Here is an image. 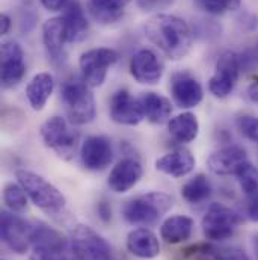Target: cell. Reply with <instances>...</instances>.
<instances>
[{
    "label": "cell",
    "mask_w": 258,
    "mask_h": 260,
    "mask_svg": "<svg viewBox=\"0 0 258 260\" xmlns=\"http://www.w3.org/2000/svg\"><path fill=\"white\" fill-rule=\"evenodd\" d=\"M145 37L172 61L183 59L192 49L194 35L189 24L172 14H156L143 26Z\"/></svg>",
    "instance_id": "1"
},
{
    "label": "cell",
    "mask_w": 258,
    "mask_h": 260,
    "mask_svg": "<svg viewBox=\"0 0 258 260\" xmlns=\"http://www.w3.org/2000/svg\"><path fill=\"white\" fill-rule=\"evenodd\" d=\"M61 99L69 118L76 126H85L95 118V99L91 86L82 76H69L61 86Z\"/></svg>",
    "instance_id": "2"
},
{
    "label": "cell",
    "mask_w": 258,
    "mask_h": 260,
    "mask_svg": "<svg viewBox=\"0 0 258 260\" xmlns=\"http://www.w3.org/2000/svg\"><path fill=\"white\" fill-rule=\"evenodd\" d=\"M17 182L23 186L29 200L47 215L56 216L62 213L66 204V200L62 192L46 180L43 176L32 173L29 170H18L15 173Z\"/></svg>",
    "instance_id": "3"
},
{
    "label": "cell",
    "mask_w": 258,
    "mask_h": 260,
    "mask_svg": "<svg viewBox=\"0 0 258 260\" xmlns=\"http://www.w3.org/2000/svg\"><path fill=\"white\" fill-rule=\"evenodd\" d=\"M174 206V198L165 192H148L127 201L123 207V216L131 225L148 227L168 213Z\"/></svg>",
    "instance_id": "4"
},
{
    "label": "cell",
    "mask_w": 258,
    "mask_h": 260,
    "mask_svg": "<svg viewBox=\"0 0 258 260\" xmlns=\"http://www.w3.org/2000/svg\"><path fill=\"white\" fill-rule=\"evenodd\" d=\"M40 135L44 144L58 153L62 159H72L79 145V133L68 127V123L62 117H52L44 121L40 127Z\"/></svg>",
    "instance_id": "5"
},
{
    "label": "cell",
    "mask_w": 258,
    "mask_h": 260,
    "mask_svg": "<svg viewBox=\"0 0 258 260\" xmlns=\"http://www.w3.org/2000/svg\"><path fill=\"white\" fill-rule=\"evenodd\" d=\"M239 224L240 216L237 212L224 204L213 203L202 218V232L205 239L219 242L230 239L236 233Z\"/></svg>",
    "instance_id": "6"
},
{
    "label": "cell",
    "mask_w": 258,
    "mask_h": 260,
    "mask_svg": "<svg viewBox=\"0 0 258 260\" xmlns=\"http://www.w3.org/2000/svg\"><path fill=\"white\" fill-rule=\"evenodd\" d=\"M69 242L79 260H112V247L89 225H76Z\"/></svg>",
    "instance_id": "7"
},
{
    "label": "cell",
    "mask_w": 258,
    "mask_h": 260,
    "mask_svg": "<svg viewBox=\"0 0 258 260\" xmlns=\"http://www.w3.org/2000/svg\"><path fill=\"white\" fill-rule=\"evenodd\" d=\"M118 59V52L109 47H97L86 50L80 55L79 59L82 77L91 88H98L104 83L109 68L117 64Z\"/></svg>",
    "instance_id": "8"
},
{
    "label": "cell",
    "mask_w": 258,
    "mask_h": 260,
    "mask_svg": "<svg viewBox=\"0 0 258 260\" xmlns=\"http://www.w3.org/2000/svg\"><path fill=\"white\" fill-rule=\"evenodd\" d=\"M32 230L33 224H30L20 215H15V212L2 210L0 235L2 241L11 251L17 254H26L27 250L30 248Z\"/></svg>",
    "instance_id": "9"
},
{
    "label": "cell",
    "mask_w": 258,
    "mask_h": 260,
    "mask_svg": "<svg viewBox=\"0 0 258 260\" xmlns=\"http://www.w3.org/2000/svg\"><path fill=\"white\" fill-rule=\"evenodd\" d=\"M240 71H242V65L239 59V53L234 52L222 53L220 58L217 59L214 74L208 80V91L217 99L228 97L239 80Z\"/></svg>",
    "instance_id": "10"
},
{
    "label": "cell",
    "mask_w": 258,
    "mask_h": 260,
    "mask_svg": "<svg viewBox=\"0 0 258 260\" xmlns=\"http://www.w3.org/2000/svg\"><path fill=\"white\" fill-rule=\"evenodd\" d=\"M0 77L3 88L17 86L24 74H26V62L24 52L21 46L15 41H5L0 50Z\"/></svg>",
    "instance_id": "11"
},
{
    "label": "cell",
    "mask_w": 258,
    "mask_h": 260,
    "mask_svg": "<svg viewBox=\"0 0 258 260\" xmlns=\"http://www.w3.org/2000/svg\"><path fill=\"white\" fill-rule=\"evenodd\" d=\"M80 159L86 170L101 171L110 165L114 159L112 141L101 135L89 136L83 141L80 148Z\"/></svg>",
    "instance_id": "12"
},
{
    "label": "cell",
    "mask_w": 258,
    "mask_h": 260,
    "mask_svg": "<svg viewBox=\"0 0 258 260\" xmlns=\"http://www.w3.org/2000/svg\"><path fill=\"white\" fill-rule=\"evenodd\" d=\"M130 73L142 85H156L163 76V64L153 50L140 49L131 56Z\"/></svg>",
    "instance_id": "13"
},
{
    "label": "cell",
    "mask_w": 258,
    "mask_h": 260,
    "mask_svg": "<svg viewBox=\"0 0 258 260\" xmlns=\"http://www.w3.org/2000/svg\"><path fill=\"white\" fill-rule=\"evenodd\" d=\"M109 114L115 123L124 126H137L145 118L139 99L131 97L127 89H120L112 95Z\"/></svg>",
    "instance_id": "14"
},
{
    "label": "cell",
    "mask_w": 258,
    "mask_h": 260,
    "mask_svg": "<svg viewBox=\"0 0 258 260\" xmlns=\"http://www.w3.org/2000/svg\"><path fill=\"white\" fill-rule=\"evenodd\" d=\"M143 176L140 162L134 157H126L120 160L110 171L107 185L115 194H124L133 189Z\"/></svg>",
    "instance_id": "15"
},
{
    "label": "cell",
    "mask_w": 258,
    "mask_h": 260,
    "mask_svg": "<svg viewBox=\"0 0 258 260\" xmlns=\"http://www.w3.org/2000/svg\"><path fill=\"white\" fill-rule=\"evenodd\" d=\"M171 94L174 102L183 109L196 108L204 99V91L201 83L189 73H175L172 76Z\"/></svg>",
    "instance_id": "16"
},
{
    "label": "cell",
    "mask_w": 258,
    "mask_h": 260,
    "mask_svg": "<svg viewBox=\"0 0 258 260\" xmlns=\"http://www.w3.org/2000/svg\"><path fill=\"white\" fill-rule=\"evenodd\" d=\"M245 162H248L245 148L239 145H228L213 151L207 159V167L217 176H231L237 174Z\"/></svg>",
    "instance_id": "17"
},
{
    "label": "cell",
    "mask_w": 258,
    "mask_h": 260,
    "mask_svg": "<svg viewBox=\"0 0 258 260\" xmlns=\"http://www.w3.org/2000/svg\"><path fill=\"white\" fill-rule=\"evenodd\" d=\"M195 165H196V160H195L194 154L183 147L175 148L156 160L157 171L171 177H177V179L191 174L194 171Z\"/></svg>",
    "instance_id": "18"
},
{
    "label": "cell",
    "mask_w": 258,
    "mask_h": 260,
    "mask_svg": "<svg viewBox=\"0 0 258 260\" xmlns=\"http://www.w3.org/2000/svg\"><path fill=\"white\" fill-rule=\"evenodd\" d=\"M127 250L139 259H154L160 254V242L150 229L139 227L127 235Z\"/></svg>",
    "instance_id": "19"
},
{
    "label": "cell",
    "mask_w": 258,
    "mask_h": 260,
    "mask_svg": "<svg viewBox=\"0 0 258 260\" xmlns=\"http://www.w3.org/2000/svg\"><path fill=\"white\" fill-rule=\"evenodd\" d=\"M62 20L65 24L66 40L69 44L80 43L86 38L89 23H88V18H86L85 11L79 0L68 2V5L65 6L64 14H62Z\"/></svg>",
    "instance_id": "20"
},
{
    "label": "cell",
    "mask_w": 258,
    "mask_h": 260,
    "mask_svg": "<svg viewBox=\"0 0 258 260\" xmlns=\"http://www.w3.org/2000/svg\"><path fill=\"white\" fill-rule=\"evenodd\" d=\"M69 244L71 242H68L58 230L49 227L47 224L36 222L33 225L32 236H30V247L33 248V253L46 254V253L58 251L68 247Z\"/></svg>",
    "instance_id": "21"
},
{
    "label": "cell",
    "mask_w": 258,
    "mask_h": 260,
    "mask_svg": "<svg viewBox=\"0 0 258 260\" xmlns=\"http://www.w3.org/2000/svg\"><path fill=\"white\" fill-rule=\"evenodd\" d=\"M43 43H44V47H46L49 56L53 61L61 59V56L64 55L65 44L68 43L62 17H53V18H49L44 21Z\"/></svg>",
    "instance_id": "22"
},
{
    "label": "cell",
    "mask_w": 258,
    "mask_h": 260,
    "mask_svg": "<svg viewBox=\"0 0 258 260\" xmlns=\"http://www.w3.org/2000/svg\"><path fill=\"white\" fill-rule=\"evenodd\" d=\"M55 80L50 73H38L26 86V97L33 111H43L52 97Z\"/></svg>",
    "instance_id": "23"
},
{
    "label": "cell",
    "mask_w": 258,
    "mask_h": 260,
    "mask_svg": "<svg viewBox=\"0 0 258 260\" xmlns=\"http://www.w3.org/2000/svg\"><path fill=\"white\" fill-rule=\"evenodd\" d=\"M137 99L142 106L143 117L148 121L154 124H163L169 120L172 114V105L166 97L157 92H142Z\"/></svg>",
    "instance_id": "24"
},
{
    "label": "cell",
    "mask_w": 258,
    "mask_h": 260,
    "mask_svg": "<svg viewBox=\"0 0 258 260\" xmlns=\"http://www.w3.org/2000/svg\"><path fill=\"white\" fill-rule=\"evenodd\" d=\"M195 222L192 218L185 215H174L163 221L160 227V236L166 244H181L191 239Z\"/></svg>",
    "instance_id": "25"
},
{
    "label": "cell",
    "mask_w": 258,
    "mask_h": 260,
    "mask_svg": "<svg viewBox=\"0 0 258 260\" xmlns=\"http://www.w3.org/2000/svg\"><path fill=\"white\" fill-rule=\"evenodd\" d=\"M130 2L131 0H88V9L97 21L112 24L124 15Z\"/></svg>",
    "instance_id": "26"
},
{
    "label": "cell",
    "mask_w": 258,
    "mask_h": 260,
    "mask_svg": "<svg viewBox=\"0 0 258 260\" xmlns=\"http://www.w3.org/2000/svg\"><path fill=\"white\" fill-rule=\"evenodd\" d=\"M169 135L181 144H189L199 133V121L192 112H183L168 121Z\"/></svg>",
    "instance_id": "27"
},
{
    "label": "cell",
    "mask_w": 258,
    "mask_h": 260,
    "mask_svg": "<svg viewBox=\"0 0 258 260\" xmlns=\"http://www.w3.org/2000/svg\"><path fill=\"white\" fill-rule=\"evenodd\" d=\"M183 198L191 204H199L210 198L211 185L205 174H196L189 182H186L181 188Z\"/></svg>",
    "instance_id": "28"
},
{
    "label": "cell",
    "mask_w": 258,
    "mask_h": 260,
    "mask_svg": "<svg viewBox=\"0 0 258 260\" xmlns=\"http://www.w3.org/2000/svg\"><path fill=\"white\" fill-rule=\"evenodd\" d=\"M27 194L20 183H8L3 189V201L11 212H23L27 207Z\"/></svg>",
    "instance_id": "29"
},
{
    "label": "cell",
    "mask_w": 258,
    "mask_h": 260,
    "mask_svg": "<svg viewBox=\"0 0 258 260\" xmlns=\"http://www.w3.org/2000/svg\"><path fill=\"white\" fill-rule=\"evenodd\" d=\"M237 180L239 185L242 188V191L246 195H254L258 194V168L254 167L251 162H245L240 170L237 171Z\"/></svg>",
    "instance_id": "30"
},
{
    "label": "cell",
    "mask_w": 258,
    "mask_h": 260,
    "mask_svg": "<svg viewBox=\"0 0 258 260\" xmlns=\"http://www.w3.org/2000/svg\"><path fill=\"white\" fill-rule=\"evenodd\" d=\"M199 8L211 15H220L240 8V0H196Z\"/></svg>",
    "instance_id": "31"
},
{
    "label": "cell",
    "mask_w": 258,
    "mask_h": 260,
    "mask_svg": "<svg viewBox=\"0 0 258 260\" xmlns=\"http://www.w3.org/2000/svg\"><path fill=\"white\" fill-rule=\"evenodd\" d=\"M237 129L240 130V133L258 144V117H254V115H242L237 118Z\"/></svg>",
    "instance_id": "32"
},
{
    "label": "cell",
    "mask_w": 258,
    "mask_h": 260,
    "mask_svg": "<svg viewBox=\"0 0 258 260\" xmlns=\"http://www.w3.org/2000/svg\"><path fill=\"white\" fill-rule=\"evenodd\" d=\"M32 260H79L71 244L68 247H65L62 250H58V251H52V253H46V254H38V253H33Z\"/></svg>",
    "instance_id": "33"
},
{
    "label": "cell",
    "mask_w": 258,
    "mask_h": 260,
    "mask_svg": "<svg viewBox=\"0 0 258 260\" xmlns=\"http://www.w3.org/2000/svg\"><path fill=\"white\" fill-rule=\"evenodd\" d=\"M216 260H251L248 254L237 248V247H228V248H219L216 250Z\"/></svg>",
    "instance_id": "34"
},
{
    "label": "cell",
    "mask_w": 258,
    "mask_h": 260,
    "mask_svg": "<svg viewBox=\"0 0 258 260\" xmlns=\"http://www.w3.org/2000/svg\"><path fill=\"white\" fill-rule=\"evenodd\" d=\"M239 59H240V65H242V71L252 70L254 67H258V44L245 50L243 53H240Z\"/></svg>",
    "instance_id": "35"
},
{
    "label": "cell",
    "mask_w": 258,
    "mask_h": 260,
    "mask_svg": "<svg viewBox=\"0 0 258 260\" xmlns=\"http://www.w3.org/2000/svg\"><path fill=\"white\" fill-rule=\"evenodd\" d=\"M97 213H98V218L103 221V222H109L112 219V207L107 201H100L97 204Z\"/></svg>",
    "instance_id": "36"
},
{
    "label": "cell",
    "mask_w": 258,
    "mask_h": 260,
    "mask_svg": "<svg viewBox=\"0 0 258 260\" xmlns=\"http://www.w3.org/2000/svg\"><path fill=\"white\" fill-rule=\"evenodd\" d=\"M172 0H137V5L143 9V11H153L157 8H163L166 5H169Z\"/></svg>",
    "instance_id": "37"
},
{
    "label": "cell",
    "mask_w": 258,
    "mask_h": 260,
    "mask_svg": "<svg viewBox=\"0 0 258 260\" xmlns=\"http://www.w3.org/2000/svg\"><path fill=\"white\" fill-rule=\"evenodd\" d=\"M40 2H41V5H43L47 11L56 12V11L65 9V6L68 5L69 0H40Z\"/></svg>",
    "instance_id": "38"
},
{
    "label": "cell",
    "mask_w": 258,
    "mask_h": 260,
    "mask_svg": "<svg viewBox=\"0 0 258 260\" xmlns=\"http://www.w3.org/2000/svg\"><path fill=\"white\" fill-rule=\"evenodd\" d=\"M248 216L251 221L258 222V194L254 195L251 203L248 204Z\"/></svg>",
    "instance_id": "39"
},
{
    "label": "cell",
    "mask_w": 258,
    "mask_h": 260,
    "mask_svg": "<svg viewBox=\"0 0 258 260\" xmlns=\"http://www.w3.org/2000/svg\"><path fill=\"white\" fill-rule=\"evenodd\" d=\"M248 97L251 99L252 103L258 105V76L254 77L252 83L248 86Z\"/></svg>",
    "instance_id": "40"
},
{
    "label": "cell",
    "mask_w": 258,
    "mask_h": 260,
    "mask_svg": "<svg viewBox=\"0 0 258 260\" xmlns=\"http://www.w3.org/2000/svg\"><path fill=\"white\" fill-rule=\"evenodd\" d=\"M11 26H12V23H11L9 15L2 14V15H0V34H2V35H6V34L11 30Z\"/></svg>",
    "instance_id": "41"
},
{
    "label": "cell",
    "mask_w": 258,
    "mask_h": 260,
    "mask_svg": "<svg viewBox=\"0 0 258 260\" xmlns=\"http://www.w3.org/2000/svg\"><path fill=\"white\" fill-rule=\"evenodd\" d=\"M252 247H254V251H255V256L258 259V235H255L254 239H252Z\"/></svg>",
    "instance_id": "42"
}]
</instances>
